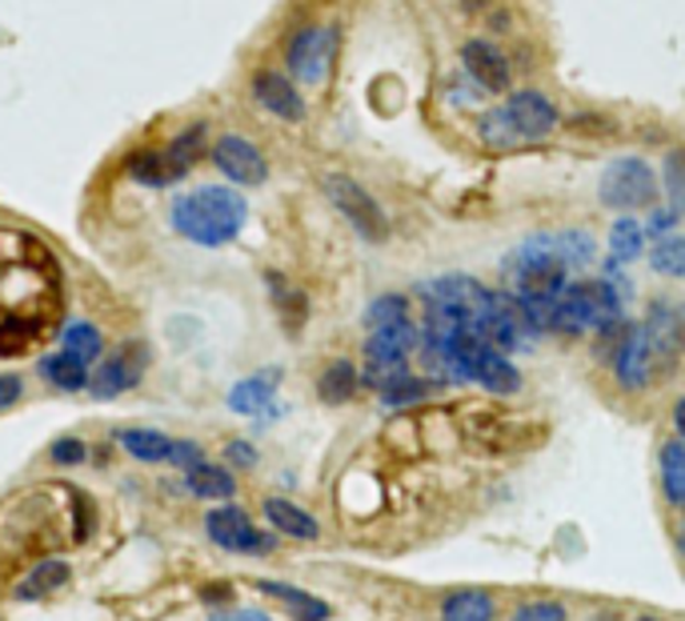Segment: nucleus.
Listing matches in <instances>:
<instances>
[{"label": "nucleus", "instance_id": "f257e3e1", "mask_svg": "<svg viewBox=\"0 0 685 621\" xmlns=\"http://www.w3.org/2000/svg\"><path fill=\"white\" fill-rule=\"evenodd\" d=\"M244 221H249L244 197L221 185H205L173 200V229L193 244H209V249L229 244L244 229Z\"/></svg>", "mask_w": 685, "mask_h": 621}, {"label": "nucleus", "instance_id": "f03ea898", "mask_svg": "<svg viewBox=\"0 0 685 621\" xmlns=\"http://www.w3.org/2000/svg\"><path fill=\"white\" fill-rule=\"evenodd\" d=\"M613 317H621V288H613L609 281H577V285H565V293L557 297L553 329L574 337L589 329L597 334Z\"/></svg>", "mask_w": 685, "mask_h": 621}, {"label": "nucleus", "instance_id": "7ed1b4c3", "mask_svg": "<svg viewBox=\"0 0 685 621\" xmlns=\"http://www.w3.org/2000/svg\"><path fill=\"white\" fill-rule=\"evenodd\" d=\"M200 149H205V124H193L188 133L173 137V141L156 153V149H144V153L129 156V177L137 185H149V189H165L173 181H181L188 168L197 165Z\"/></svg>", "mask_w": 685, "mask_h": 621}, {"label": "nucleus", "instance_id": "20e7f679", "mask_svg": "<svg viewBox=\"0 0 685 621\" xmlns=\"http://www.w3.org/2000/svg\"><path fill=\"white\" fill-rule=\"evenodd\" d=\"M597 193L609 209H650V205H657V177L641 156H618L606 165Z\"/></svg>", "mask_w": 685, "mask_h": 621}, {"label": "nucleus", "instance_id": "39448f33", "mask_svg": "<svg viewBox=\"0 0 685 621\" xmlns=\"http://www.w3.org/2000/svg\"><path fill=\"white\" fill-rule=\"evenodd\" d=\"M320 189H325V197L337 205V213H341L345 221L354 225V229L366 237V241H385V237H389L385 209H381V205L373 200V193L361 189L354 177H345V173H325Z\"/></svg>", "mask_w": 685, "mask_h": 621}, {"label": "nucleus", "instance_id": "423d86ee", "mask_svg": "<svg viewBox=\"0 0 685 621\" xmlns=\"http://www.w3.org/2000/svg\"><path fill=\"white\" fill-rule=\"evenodd\" d=\"M205 533H209L213 545H221L229 554H273L276 545L273 533L257 530L253 518L241 505H217V510L205 513Z\"/></svg>", "mask_w": 685, "mask_h": 621}, {"label": "nucleus", "instance_id": "0eeeda50", "mask_svg": "<svg viewBox=\"0 0 685 621\" xmlns=\"http://www.w3.org/2000/svg\"><path fill=\"white\" fill-rule=\"evenodd\" d=\"M333 61H337V29L329 24H309L289 41V68L305 85H325Z\"/></svg>", "mask_w": 685, "mask_h": 621}, {"label": "nucleus", "instance_id": "6e6552de", "mask_svg": "<svg viewBox=\"0 0 685 621\" xmlns=\"http://www.w3.org/2000/svg\"><path fill=\"white\" fill-rule=\"evenodd\" d=\"M501 117H505L509 133H513V144L521 141H542L557 129V109H553V100L542 97V92H513V97L501 105Z\"/></svg>", "mask_w": 685, "mask_h": 621}, {"label": "nucleus", "instance_id": "1a4fd4ad", "mask_svg": "<svg viewBox=\"0 0 685 621\" xmlns=\"http://www.w3.org/2000/svg\"><path fill=\"white\" fill-rule=\"evenodd\" d=\"M213 161L221 168L225 177L237 181V185H261L269 177V161L261 156L253 141H244V137H221V141L213 144Z\"/></svg>", "mask_w": 685, "mask_h": 621}, {"label": "nucleus", "instance_id": "9d476101", "mask_svg": "<svg viewBox=\"0 0 685 621\" xmlns=\"http://www.w3.org/2000/svg\"><path fill=\"white\" fill-rule=\"evenodd\" d=\"M144 361H149L144 345H129V349H121V353H112L109 361L89 378L93 397L109 401V397H117V393H124V389H133L137 381L144 378Z\"/></svg>", "mask_w": 685, "mask_h": 621}, {"label": "nucleus", "instance_id": "9b49d317", "mask_svg": "<svg viewBox=\"0 0 685 621\" xmlns=\"http://www.w3.org/2000/svg\"><path fill=\"white\" fill-rule=\"evenodd\" d=\"M461 65L474 77L477 89L486 92H505L509 80H513V68H509L505 53L498 45H489V41H469L461 48Z\"/></svg>", "mask_w": 685, "mask_h": 621}, {"label": "nucleus", "instance_id": "f8f14e48", "mask_svg": "<svg viewBox=\"0 0 685 621\" xmlns=\"http://www.w3.org/2000/svg\"><path fill=\"white\" fill-rule=\"evenodd\" d=\"M253 97L261 100V109H269L273 117H281V121H301L305 117V100H301L297 85L289 77H281V73H257L253 77Z\"/></svg>", "mask_w": 685, "mask_h": 621}, {"label": "nucleus", "instance_id": "ddd939ff", "mask_svg": "<svg viewBox=\"0 0 685 621\" xmlns=\"http://www.w3.org/2000/svg\"><path fill=\"white\" fill-rule=\"evenodd\" d=\"M650 369H653V345H650V337H645V329L633 325L626 345H621L618 357H613V373H618V381L626 389H641L650 381Z\"/></svg>", "mask_w": 685, "mask_h": 621}, {"label": "nucleus", "instance_id": "4468645a", "mask_svg": "<svg viewBox=\"0 0 685 621\" xmlns=\"http://www.w3.org/2000/svg\"><path fill=\"white\" fill-rule=\"evenodd\" d=\"M469 437L486 449L505 454V449L525 442V425L513 413H469Z\"/></svg>", "mask_w": 685, "mask_h": 621}, {"label": "nucleus", "instance_id": "2eb2a0df", "mask_svg": "<svg viewBox=\"0 0 685 621\" xmlns=\"http://www.w3.org/2000/svg\"><path fill=\"white\" fill-rule=\"evenodd\" d=\"M645 337H650L653 353L662 357H677L685 349V337H682V313H677V305H670V301H653L650 305V317H645Z\"/></svg>", "mask_w": 685, "mask_h": 621}, {"label": "nucleus", "instance_id": "dca6fc26", "mask_svg": "<svg viewBox=\"0 0 685 621\" xmlns=\"http://www.w3.org/2000/svg\"><path fill=\"white\" fill-rule=\"evenodd\" d=\"M413 345H417V329H413V322L385 325V329H373V334H369L366 361H410Z\"/></svg>", "mask_w": 685, "mask_h": 621}, {"label": "nucleus", "instance_id": "f3484780", "mask_svg": "<svg viewBox=\"0 0 685 621\" xmlns=\"http://www.w3.org/2000/svg\"><path fill=\"white\" fill-rule=\"evenodd\" d=\"M474 381L481 389H489L493 397H509V393H518V389H521L518 366H513L505 353H498V349H486V353L477 357Z\"/></svg>", "mask_w": 685, "mask_h": 621}, {"label": "nucleus", "instance_id": "a211bd4d", "mask_svg": "<svg viewBox=\"0 0 685 621\" xmlns=\"http://www.w3.org/2000/svg\"><path fill=\"white\" fill-rule=\"evenodd\" d=\"M265 518L276 533L297 537V542H317V533H320V525L313 522V513H305L301 505H293V501H285V498H269Z\"/></svg>", "mask_w": 685, "mask_h": 621}, {"label": "nucleus", "instance_id": "6ab92c4d", "mask_svg": "<svg viewBox=\"0 0 685 621\" xmlns=\"http://www.w3.org/2000/svg\"><path fill=\"white\" fill-rule=\"evenodd\" d=\"M276 369H269V373H257V378H244L232 385L229 393V410L244 413V417H253V413H269V401H273L276 393Z\"/></svg>", "mask_w": 685, "mask_h": 621}, {"label": "nucleus", "instance_id": "aec40b11", "mask_svg": "<svg viewBox=\"0 0 685 621\" xmlns=\"http://www.w3.org/2000/svg\"><path fill=\"white\" fill-rule=\"evenodd\" d=\"M257 589L265 593V598H276V601H285L289 613L297 621H329L333 610L325 606L320 598H313V593H305V589L297 586H281V581H257Z\"/></svg>", "mask_w": 685, "mask_h": 621}, {"label": "nucleus", "instance_id": "412c9836", "mask_svg": "<svg viewBox=\"0 0 685 621\" xmlns=\"http://www.w3.org/2000/svg\"><path fill=\"white\" fill-rule=\"evenodd\" d=\"M68 562H61V557H48V562H41V566L33 569V574L24 577L21 586H17V598L21 601H41L48 598V593H56V589L68 581Z\"/></svg>", "mask_w": 685, "mask_h": 621}, {"label": "nucleus", "instance_id": "4be33fe9", "mask_svg": "<svg viewBox=\"0 0 685 621\" xmlns=\"http://www.w3.org/2000/svg\"><path fill=\"white\" fill-rule=\"evenodd\" d=\"M117 445L124 454L137 457V461H168L173 457V437L156 429H121L117 433Z\"/></svg>", "mask_w": 685, "mask_h": 621}, {"label": "nucleus", "instance_id": "5701e85b", "mask_svg": "<svg viewBox=\"0 0 685 621\" xmlns=\"http://www.w3.org/2000/svg\"><path fill=\"white\" fill-rule=\"evenodd\" d=\"M442 621H493V598L486 589H457L442 601Z\"/></svg>", "mask_w": 685, "mask_h": 621}, {"label": "nucleus", "instance_id": "b1692460", "mask_svg": "<svg viewBox=\"0 0 685 621\" xmlns=\"http://www.w3.org/2000/svg\"><path fill=\"white\" fill-rule=\"evenodd\" d=\"M185 486H188V493H197V498L225 501V498H232V489H237V481H232L229 469L209 466V461H200V466L185 469Z\"/></svg>", "mask_w": 685, "mask_h": 621}, {"label": "nucleus", "instance_id": "393cba45", "mask_svg": "<svg viewBox=\"0 0 685 621\" xmlns=\"http://www.w3.org/2000/svg\"><path fill=\"white\" fill-rule=\"evenodd\" d=\"M41 373H45V378L53 381L56 389H65V393L89 389V366H85L80 357L68 353V349H61V353L45 357V361H41Z\"/></svg>", "mask_w": 685, "mask_h": 621}, {"label": "nucleus", "instance_id": "a878e982", "mask_svg": "<svg viewBox=\"0 0 685 621\" xmlns=\"http://www.w3.org/2000/svg\"><path fill=\"white\" fill-rule=\"evenodd\" d=\"M357 385H361V378H357V369L349 361H333L317 378V393L325 405H345L357 393Z\"/></svg>", "mask_w": 685, "mask_h": 621}, {"label": "nucleus", "instance_id": "bb28decb", "mask_svg": "<svg viewBox=\"0 0 685 621\" xmlns=\"http://www.w3.org/2000/svg\"><path fill=\"white\" fill-rule=\"evenodd\" d=\"M662 486L665 498L674 501L677 510H685V437L662 445Z\"/></svg>", "mask_w": 685, "mask_h": 621}, {"label": "nucleus", "instance_id": "cd10ccee", "mask_svg": "<svg viewBox=\"0 0 685 621\" xmlns=\"http://www.w3.org/2000/svg\"><path fill=\"white\" fill-rule=\"evenodd\" d=\"M269 285H273V301H276V313H281V322H285L289 334H297L301 325H305V293H297L293 285H285V281L276 277V273H269Z\"/></svg>", "mask_w": 685, "mask_h": 621}, {"label": "nucleus", "instance_id": "c85d7f7f", "mask_svg": "<svg viewBox=\"0 0 685 621\" xmlns=\"http://www.w3.org/2000/svg\"><path fill=\"white\" fill-rule=\"evenodd\" d=\"M641 249H645V229H641L638 221H630V217H621L613 229H609V253H613V261H638Z\"/></svg>", "mask_w": 685, "mask_h": 621}, {"label": "nucleus", "instance_id": "c756f323", "mask_svg": "<svg viewBox=\"0 0 685 621\" xmlns=\"http://www.w3.org/2000/svg\"><path fill=\"white\" fill-rule=\"evenodd\" d=\"M61 345H65L73 357H80L85 366H89V361H97L100 349H105V341H100V329H97V325H89V322H73V325H68L65 334H61Z\"/></svg>", "mask_w": 685, "mask_h": 621}, {"label": "nucleus", "instance_id": "7c9ffc66", "mask_svg": "<svg viewBox=\"0 0 685 621\" xmlns=\"http://www.w3.org/2000/svg\"><path fill=\"white\" fill-rule=\"evenodd\" d=\"M553 249H557V257H562L565 265L577 269V265H589L594 261V237L581 233V229H565V233H553Z\"/></svg>", "mask_w": 685, "mask_h": 621}, {"label": "nucleus", "instance_id": "2f4dec72", "mask_svg": "<svg viewBox=\"0 0 685 621\" xmlns=\"http://www.w3.org/2000/svg\"><path fill=\"white\" fill-rule=\"evenodd\" d=\"M650 261L662 277H685V237H662L653 244Z\"/></svg>", "mask_w": 685, "mask_h": 621}, {"label": "nucleus", "instance_id": "473e14b6", "mask_svg": "<svg viewBox=\"0 0 685 621\" xmlns=\"http://www.w3.org/2000/svg\"><path fill=\"white\" fill-rule=\"evenodd\" d=\"M398 322H410V301L398 297V293L377 297L373 305L366 309V325H369V329H385V325H398Z\"/></svg>", "mask_w": 685, "mask_h": 621}, {"label": "nucleus", "instance_id": "72a5a7b5", "mask_svg": "<svg viewBox=\"0 0 685 621\" xmlns=\"http://www.w3.org/2000/svg\"><path fill=\"white\" fill-rule=\"evenodd\" d=\"M662 177H665V193H670L674 213L685 217V149H670V153H665Z\"/></svg>", "mask_w": 685, "mask_h": 621}, {"label": "nucleus", "instance_id": "f704fd0d", "mask_svg": "<svg viewBox=\"0 0 685 621\" xmlns=\"http://www.w3.org/2000/svg\"><path fill=\"white\" fill-rule=\"evenodd\" d=\"M433 393V385L430 381H417V378H405L401 381H393L389 389H381V401H385L389 410H401V405H417V401H425Z\"/></svg>", "mask_w": 685, "mask_h": 621}, {"label": "nucleus", "instance_id": "c9c22d12", "mask_svg": "<svg viewBox=\"0 0 685 621\" xmlns=\"http://www.w3.org/2000/svg\"><path fill=\"white\" fill-rule=\"evenodd\" d=\"M513 621H565V606L562 601H533V606H521Z\"/></svg>", "mask_w": 685, "mask_h": 621}, {"label": "nucleus", "instance_id": "e433bc0d", "mask_svg": "<svg viewBox=\"0 0 685 621\" xmlns=\"http://www.w3.org/2000/svg\"><path fill=\"white\" fill-rule=\"evenodd\" d=\"M53 461H61V466H77V461H85V442H77V437H61V442L53 445Z\"/></svg>", "mask_w": 685, "mask_h": 621}, {"label": "nucleus", "instance_id": "4c0bfd02", "mask_svg": "<svg viewBox=\"0 0 685 621\" xmlns=\"http://www.w3.org/2000/svg\"><path fill=\"white\" fill-rule=\"evenodd\" d=\"M173 466H181V469H193V466H200L205 461V454H200V445L197 442H173V457H168Z\"/></svg>", "mask_w": 685, "mask_h": 621}, {"label": "nucleus", "instance_id": "58836bf2", "mask_svg": "<svg viewBox=\"0 0 685 621\" xmlns=\"http://www.w3.org/2000/svg\"><path fill=\"white\" fill-rule=\"evenodd\" d=\"M225 457H229L237 469H253L257 466V449L249 442H229V449H225Z\"/></svg>", "mask_w": 685, "mask_h": 621}, {"label": "nucleus", "instance_id": "ea45409f", "mask_svg": "<svg viewBox=\"0 0 685 621\" xmlns=\"http://www.w3.org/2000/svg\"><path fill=\"white\" fill-rule=\"evenodd\" d=\"M674 221H677V213H674V209H653L650 225H645V233H650V237H670Z\"/></svg>", "mask_w": 685, "mask_h": 621}, {"label": "nucleus", "instance_id": "a19ab883", "mask_svg": "<svg viewBox=\"0 0 685 621\" xmlns=\"http://www.w3.org/2000/svg\"><path fill=\"white\" fill-rule=\"evenodd\" d=\"M21 389H24V381L21 378H0V410H9V405H17L21 401Z\"/></svg>", "mask_w": 685, "mask_h": 621}, {"label": "nucleus", "instance_id": "79ce46f5", "mask_svg": "<svg viewBox=\"0 0 685 621\" xmlns=\"http://www.w3.org/2000/svg\"><path fill=\"white\" fill-rule=\"evenodd\" d=\"M213 621H269V618L257 610H232V613H217Z\"/></svg>", "mask_w": 685, "mask_h": 621}, {"label": "nucleus", "instance_id": "37998d69", "mask_svg": "<svg viewBox=\"0 0 685 621\" xmlns=\"http://www.w3.org/2000/svg\"><path fill=\"white\" fill-rule=\"evenodd\" d=\"M200 598H205V601H229V598H232V589H229V586H209V589H205V593H200Z\"/></svg>", "mask_w": 685, "mask_h": 621}, {"label": "nucleus", "instance_id": "c03bdc74", "mask_svg": "<svg viewBox=\"0 0 685 621\" xmlns=\"http://www.w3.org/2000/svg\"><path fill=\"white\" fill-rule=\"evenodd\" d=\"M674 422H677V433L685 437V397L677 401V410H674Z\"/></svg>", "mask_w": 685, "mask_h": 621}, {"label": "nucleus", "instance_id": "a18cd8bd", "mask_svg": "<svg viewBox=\"0 0 685 621\" xmlns=\"http://www.w3.org/2000/svg\"><path fill=\"white\" fill-rule=\"evenodd\" d=\"M677 313H682V337H685V305H677Z\"/></svg>", "mask_w": 685, "mask_h": 621}, {"label": "nucleus", "instance_id": "49530a36", "mask_svg": "<svg viewBox=\"0 0 685 621\" xmlns=\"http://www.w3.org/2000/svg\"><path fill=\"white\" fill-rule=\"evenodd\" d=\"M633 621H657V618H633Z\"/></svg>", "mask_w": 685, "mask_h": 621}, {"label": "nucleus", "instance_id": "de8ad7c7", "mask_svg": "<svg viewBox=\"0 0 685 621\" xmlns=\"http://www.w3.org/2000/svg\"><path fill=\"white\" fill-rule=\"evenodd\" d=\"M682 554H685V530H682Z\"/></svg>", "mask_w": 685, "mask_h": 621}]
</instances>
